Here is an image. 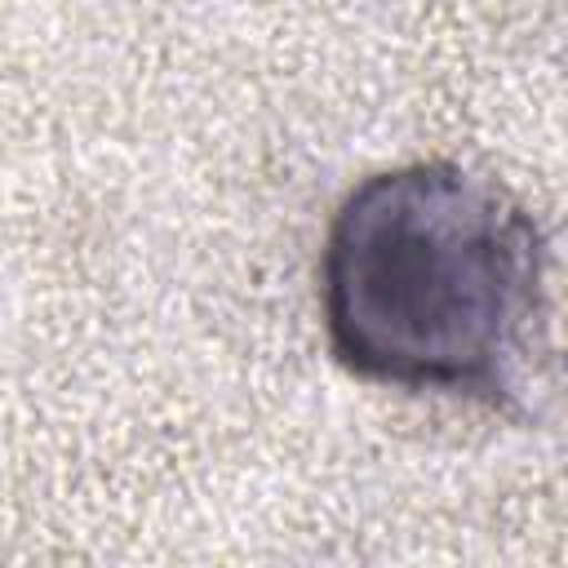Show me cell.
Masks as SVG:
<instances>
[{"instance_id":"1","label":"cell","mask_w":568,"mask_h":568,"mask_svg":"<svg viewBox=\"0 0 568 568\" xmlns=\"http://www.w3.org/2000/svg\"><path fill=\"white\" fill-rule=\"evenodd\" d=\"M546 235L493 178L413 160L355 182L320 248V320L373 386L510 404L546 311Z\"/></svg>"}]
</instances>
